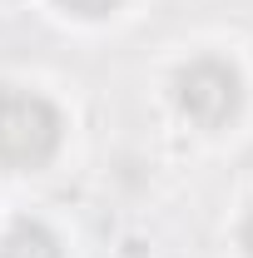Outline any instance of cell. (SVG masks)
I'll list each match as a JSON object with an SVG mask.
<instances>
[{
    "instance_id": "1",
    "label": "cell",
    "mask_w": 253,
    "mask_h": 258,
    "mask_svg": "<svg viewBox=\"0 0 253 258\" xmlns=\"http://www.w3.org/2000/svg\"><path fill=\"white\" fill-rule=\"evenodd\" d=\"M65 139V119L45 95L10 90L0 95V164L5 169H45Z\"/></svg>"
},
{
    "instance_id": "4",
    "label": "cell",
    "mask_w": 253,
    "mask_h": 258,
    "mask_svg": "<svg viewBox=\"0 0 253 258\" xmlns=\"http://www.w3.org/2000/svg\"><path fill=\"white\" fill-rule=\"evenodd\" d=\"M60 10H70V15H85V20H95V15H109L119 0H55Z\"/></svg>"
},
{
    "instance_id": "5",
    "label": "cell",
    "mask_w": 253,
    "mask_h": 258,
    "mask_svg": "<svg viewBox=\"0 0 253 258\" xmlns=\"http://www.w3.org/2000/svg\"><path fill=\"white\" fill-rule=\"evenodd\" d=\"M238 248H243V253L253 258V214L243 219V228H238Z\"/></svg>"
},
{
    "instance_id": "2",
    "label": "cell",
    "mask_w": 253,
    "mask_h": 258,
    "mask_svg": "<svg viewBox=\"0 0 253 258\" xmlns=\"http://www.w3.org/2000/svg\"><path fill=\"white\" fill-rule=\"evenodd\" d=\"M174 99H179V109H184L199 129H223L243 109V80H238V70L228 60L204 55V60H194V64L179 70Z\"/></svg>"
},
{
    "instance_id": "3",
    "label": "cell",
    "mask_w": 253,
    "mask_h": 258,
    "mask_svg": "<svg viewBox=\"0 0 253 258\" xmlns=\"http://www.w3.org/2000/svg\"><path fill=\"white\" fill-rule=\"evenodd\" d=\"M0 258H65V253H60V238L40 219H15L10 233L0 238Z\"/></svg>"
}]
</instances>
